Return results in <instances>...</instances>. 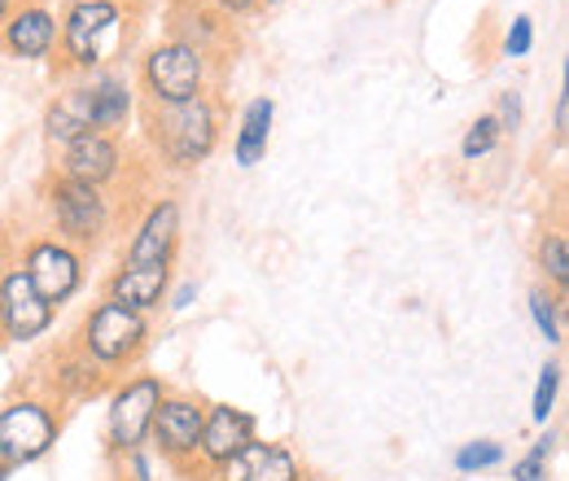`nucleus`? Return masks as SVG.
Returning <instances> with one entry per match:
<instances>
[{
	"instance_id": "23",
	"label": "nucleus",
	"mask_w": 569,
	"mask_h": 481,
	"mask_svg": "<svg viewBox=\"0 0 569 481\" xmlns=\"http://www.w3.org/2000/svg\"><path fill=\"white\" fill-rule=\"evenodd\" d=\"M499 140H503V132H499V123L491 119V110H487V114H478V119L469 123L465 140H460V162H465V167L482 162L487 153H496Z\"/></svg>"
},
{
	"instance_id": "7",
	"label": "nucleus",
	"mask_w": 569,
	"mask_h": 481,
	"mask_svg": "<svg viewBox=\"0 0 569 481\" xmlns=\"http://www.w3.org/2000/svg\"><path fill=\"white\" fill-rule=\"evenodd\" d=\"M4 223H9V237H13L18 263H22V272L31 275L36 293H40L53 311H62L74 293L83 289V263H88V259H83L79 250H71L67 241H58L49 228H40V232H22V237H18L13 219H4Z\"/></svg>"
},
{
	"instance_id": "22",
	"label": "nucleus",
	"mask_w": 569,
	"mask_h": 481,
	"mask_svg": "<svg viewBox=\"0 0 569 481\" xmlns=\"http://www.w3.org/2000/svg\"><path fill=\"white\" fill-rule=\"evenodd\" d=\"M530 320H535V329H539V338L543 342H561V307H566V298L561 293H552L548 284H535L530 289Z\"/></svg>"
},
{
	"instance_id": "10",
	"label": "nucleus",
	"mask_w": 569,
	"mask_h": 481,
	"mask_svg": "<svg viewBox=\"0 0 569 481\" xmlns=\"http://www.w3.org/2000/svg\"><path fill=\"white\" fill-rule=\"evenodd\" d=\"M162 394H167V385L153 372H132V377L114 381L110 412H106V447H110L114 460L119 455H132V451H144Z\"/></svg>"
},
{
	"instance_id": "11",
	"label": "nucleus",
	"mask_w": 569,
	"mask_h": 481,
	"mask_svg": "<svg viewBox=\"0 0 569 481\" xmlns=\"http://www.w3.org/2000/svg\"><path fill=\"white\" fill-rule=\"evenodd\" d=\"M202 420H207V403L193 394H176L167 390L158 412H153V429L149 442L158 447V455L180 469V473H198V442H202Z\"/></svg>"
},
{
	"instance_id": "14",
	"label": "nucleus",
	"mask_w": 569,
	"mask_h": 481,
	"mask_svg": "<svg viewBox=\"0 0 569 481\" xmlns=\"http://www.w3.org/2000/svg\"><path fill=\"white\" fill-rule=\"evenodd\" d=\"M180 250V202L176 198H153L137 219V232L123 250V263L144 268H171Z\"/></svg>"
},
{
	"instance_id": "24",
	"label": "nucleus",
	"mask_w": 569,
	"mask_h": 481,
	"mask_svg": "<svg viewBox=\"0 0 569 481\" xmlns=\"http://www.w3.org/2000/svg\"><path fill=\"white\" fill-rule=\"evenodd\" d=\"M451 464H456V473H465V478H473V473H487V469H499V464H503V447H499L496 438H478V442H465V447L451 455Z\"/></svg>"
},
{
	"instance_id": "12",
	"label": "nucleus",
	"mask_w": 569,
	"mask_h": 481,
	"mask_svg": "<svg viewBox=\"0 0 569 481\" xmlns=\"http://www.w3.org/2000/svg\"><path fill=\"white\" fill-rule=\"evenodd\" d=\"M36 372H44V377H36V394L49 399L53 408L83 403V399H97V394L114 390V381H110L88 354H79L74 342H67L62 350H53Z\"/></svg>"
},
{
	"instance_id": "34",
	"label": "nucleus",
	"mask_w": 569,
	"mask_h": 481,
	"mask_svg": "<svg viewBox=\"0 0 569 481\" xmlns=\"http://www.w3.org/2000/svg\"><path fill=\"white\" fill-rule=\"evenodd\" d=\"M259 4H263V9H272V4H284V0H259Z\"/></svg>"
},
{
	"instance_id": "25",
	"label": "nucleus",
	"mask_w": 569,
	"mask_h": 481,
	"mask_svg": "<svg viewBox=\"0 0 569 481\" xmlns=\"http://www.w3.org/2000/svg\"><path fill=\"white\" fill-rule=\"evenodd\" d=\"M557 394H561V363H543L539 372V385H535V403H530V420L535 424H548V415L557 408Z\"/></svg>"
},
{
	"instance_id": "9",
	"label": "nucleus",
	"mask_w": 569,
	"mask_h": 481,
	"mask_svg": "<svg viewBox=\"0 0 569 481\" xmlns=\"http://www.w3.org/2000/svg\"><path fill=\"white\" fill-rule=\"evenodd\" d=\"M62 438V408H53L40 394L9 399L0 408V460L9 469L44 460Z\"/></svg>"
},
{
	"instance_id": "8",
	"label": "nucleus",
	"mask_w": 569,
	"mask_h": 481,
	"mask_svg": "<svg viewBox=\"0 0 569 481\" xmlns=\"http://www.w3.org/2000/svg\"><path fill=\"white\" fill-rule=\"evenodd\" d=\"M58 311L36 293L31 275L22 272L9 223H0V324H4V342L27 345L36 338H44L53 329Z\"/></svg>"
},
{
	"instance_id": "20",
	"label": "nucleus",
	"mask_w": 569,
	"mask_h": 481,
	"mask_svg": "<svg viewBox=\"0 0 569 481\" xmlns=\"http://www.w3.org/2000/svg\"><path fill=\"white\" fill-rule=\"evenodd\" d=\"M272 119H277V101H272V97L246 101V110H241V119H237V132H232V162H237V167H254V162L268 153Z\"/></svg>"
},
{
	"instance_id": "18",
	"label": "nucleus",
	"mask_w": 569,
	"mask_h": 481,
	"mask_svg": "<svg viewBox=\"0 0 569 481\" xmlns=\"http://www.w3.org/2000/svg\"><path fill=\"white\" fill-rule=\"evenodd\" d=\"M106 302H119L128 311H158L171 293V268H144V263H119L106 275Z\"/></svg>"
},
{
	"instance_id": "35",
	"label": "nucleus",
	"mask_w": 569,
	"mask_h": 481,
	"mask_svg": "<svg viewBox=\"0 0 569 481\" xmlns=\"http://www.w3.org/2000/svg\"><path fill=\"white\" fill-rule=\"evenodd\" d=\"M0 342H4V324H0Z\"/></svg>"
},
{
	"instance_id": "15",
	"label": "nucleus",
	"mask_w": 569,
	"mask_h": 481,
	"mask_svg": "<svg viewBox=\"0 0 569 481\" xmlns=\"http://www.w3.org/2000/svg\"><path fill=\"white\" fill-rule=\"evenodd\" d=\"M198 481H307V469L284 442H250L232 460L198 473Z\"/></svg>"
},
{
	"instance_id": "1",
	"label": "nucleus",
	"mask_w": 569,
	"mask_h": 481,
	"mask_svg": "<svg viewBox=\"0 0 569 481\" xmlns=\"http://www.w3.org/2000/svg\"><path fill=\"white\" fill-rule=\"evenodd\" d=\"M149 0H58L53 79H79L97 70H123L141 49Z\"/></svg>"
},
{
	"instance_id": "13",
	"label": "nucleus",
	"mask_w": 569,
	"mask_h": 481,
	"mask_svg": "<svg viewBox=\"0 0 569 481\" xmlns=\"http://www.w3.org/2000/svg\"><path fill=\"white\" fill-rule=\"evenodd\" d=\"M58 49V0H13L0 22V58L40 62Z\"/></svg>"
},
{
	"instance_id": "31",
	"label": "nucleus",
	"mask_w": 569,
	"mask_h": 481,
	"mask_svg": "<svg viewBox=\"0 0 569 481\" xmlns=\"http://www.w3.org/2000/svg\"><path fill=\"white\" fill-rule=\"evenodd\" d=\"M552 132H557V140L566 144V137H569V97H566V92L557 97V119H552Z\"/></svg>"
},
{
	"instance_id": "3",
	"label": "nucleus",
	"mask_w": 569,
	"mask_h": 481,
	"mask_svg": "<svg viewBox=\"0 0 569 481\" xmlns=\"http://www.w3.org/2000/svg\"><path fill=\"white\" fill-rule=\"evenodd\" d=\"M36 207L44 214V228L67 241L71 250H79L83 259L97 254L114 223L123 214H132V202L128 198H114L106 189H92V184H79V180H67L58 171H44L40 184H36Z\"/></svg>"
},
{
	"instance_id": "4",
	"label": "nucleus",
	"mask_w": 569,
	"mask_h": 481,
	"mask_svg": "<svg viewBox=\"0 0 569 481\" xmlns=\"http://www.w3.org/2000/svg\"><path fill=\"white\" fill-rule=\"evenodd\" d=\"M162 40H176V44L193 49L214 70V79L223 88L232 79L241 49H246L241 22L223 18L207 0H162Z\"/></svg>"
},
{
	"instance_id": "21",
	"label": "nucleus",
	"mask_w": 569,
	"mask_h": 481,
	"mask_svg": "<svg viewBox=\"0 0 569 481\" xmlns=\"http://www.w3.org/2000/svg\"><path fill=\"white\" fill-rule=\"evenodd\" d=\"M535 263H539V272H543V284H548L552 293H561V298H566V289H569V241H566V232H561V228H543V232H539Z\"/></svg>"
},
{
	"instance_id": "16",
	"label": "nucleus",
	"mask_w": 569,
	"mask_h": 481,
	"mask_svg": "<svg viewBox=\"0 0 569 481\" xmlns=\"http://www.w3.org/2000/svg\"><path fill=\"white\" fill-rule=\"evenodd\" d=\"M250 442H259V420L254 415L246 412V408H232V403H207L202 442H198V473L232 460Z\"/></svg>"
},
{
	"instance_id": "2",
	"label": "nucleus",
	"mask_w": 569,
	"mask_h": 481,
	"mask_svg": "<svg viewBox=\"0 0 569 481\" xmlns=\"http://www.w3.org/2000/svg\"><path fill=\"white\" fill-rule=\"evenodd\" d=\"M137 128L141 149L153 162V171L167 176H189L202 162H211L223 123H228V92H202L189 101H149L137 97Z\"/></svg>"
},
{
	"instance_id": "26",
	"label": "nucleus",
	"mask_w": 569,
	"mask_h": 481,
	"mask_svg": "<svg viewBox=\"0 0 569 481\" xmlns=\"http://www.w3.org/2000/svg\"><path fill=\"white\" fill-rule=\"evenodd\" d=\"M491 119L499 123V132H503V137H517V132H521V92H512V88H508V92H499Z\"/></svg>"
},
{
	"instance_id": "6",
	"label": "nucleus",
	"mask_w": 569,
	"mask_h": 481,
	"mask_svg": "<svg viewBox=\"0 0 569 481\" xmlns=\"http://www.w3.org/2000/svg\"><path fill=\"white\" fill-rule=\"evenodd\" d=\"M132 88L137 97L149 101H189V97H202V92H228L214 70L184 44L176 40H153L137 58V74H132Z\"/></svg>"
},
{
	"instance_id": "33",
	"label": "nucleus",
	"mask_w": 569,
	"mask_h": 481,
	"mask_svg": "<svg viewBox=\"0 0 569 481\" xmlns=\"http://www.w3.org/2000/svg\"><path fill=\"white\" fill-rule=\"evenodd\" d=\"M9 473H13V469H9V464H4V460H0V481H9Z\"/></svg>"
},
{
	"instance_id": "28",
	"label": "nucleus",
	"mask_w": 569,
	"mask_h": 481,
	"mask_svg": "<svg viewBox=\"0 0 569 481\" xmlns=\"http://www.w3.org/2000/svg\"><path fill=\"white\" fill-rule=\"evenodd\" d=\"M512 481H548V460L535 455V451H526V455L512 464Z\"/></svg>"
},
{
	"instance_id": "27",
	"label": "nucleus",
	"mask_w": 569,
	"mask_h": 481,
	"mask_svg": "<svg viewBox=\"0 0 569 481\" xmlns=\"http://www.w3.org/2000/svg\"><path fill=\"white\" fill-rule=\"evenodd\" d=\"M530 49H535V22L526 13H517L512 27H508V40H503V53L508 58H526Z\"/></svg>"
},
{
	"instance_id": "17",
	"label": "nucleus",
	"mask_w": 569,
	"mask_h": 481,
	"mask_svg": "<svg viewBox=\"0 0 569 481\" xmlns=\"http://www.w3.org/2000/svg\"><path fill=\"white\" fill-rule=\"evenodd\" d=\"M88 88V110H92V132H110L123 137L132 114H137V88L123 70H97V74H79Z\"/></svg>"
},
{
	"instance_id": "30",
	"label": "nucleus",
	"mask_w": 569,
	"mask_h": 481,
	"mask_svg": "<svg viewBox=\"0 0 569 481\" xmlns=\"http://www.w3.org/2000/svg\"><path fill=\"white\" fill-rule=\"evenodd\" d=\"M193 298H198V280H184L176 293H167V307L171 311H184V307H193Z\"/></svg>"
},
{
	"instance_id": "29",
	"label": "nucleus",
	"mask_w": 569,
	"mask_h": 481,
	"mask_svg": "<svg viewBox=\"0 0 569 481\" xmlns=\"http://www.w3.org/2000/svg\"><path fill=\"white\" fill-rule=\"evenodd\" d=\"M211 9H219L223 18H232V22H241V18H254V13H263V4L259 0H207Z\"/></svg>"
},
{
	"instance_id": "19",
	"label": "nucleus",
	"mask_w": 569,
	"mask_h": 481,
	"mask_svg": "<svg viewBox=\"0 0 569 481\" xmlns=\"http://www.w3.org/2000/svg\"><path fill=\"white\" fill-rule=\"evenodd\" d=\"M40 128H44V144H49V149H62V144H71L74 137L92 132V110H88V88H83V79H62V88H58V92L49 97V106H44Z\"/></svg>"
},
{
	"instance_id": "32",
	"label": "nucleus",
	"mask_w": 569,
	"mask_h": 481,
	"mask_svg": "<svg viewBox=\"0 0 569 481\" xmlns=\"http://www.w3.org/2000/svg\"><path fill=\"white\" fill-rule=\"evenodd\" d=\"M13 9V0H0V22H4V13Z\"/></svg>"
},
{
	"instance_id": "5",
	"label": "nucleus",
	"mask_w": 569,
	"mask_h": 481,
	"mask_svg": "<svg viewBox=\"0 0 569 481\" xmlns=\"http://www.w3.org/2000/svg\"><path fill=\"white\" fill-rule=\"evenodd\" d=\"M149 333H153L149 315L101 298V302H92V311L83 315V324L74 329L71 342L79 345V354H88L114 381V377H123L128 368L141 363V354L149 350Z\"/></svg>"
}]
</instances>
